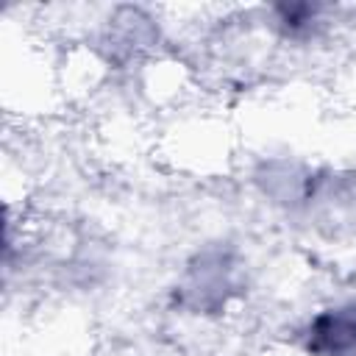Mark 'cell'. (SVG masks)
I'll use <instances>...</instances> for the list:
<instances>
[{"mask_svg":"<svg viewBox=\"0 0 356 356\" xmlns=\"http://www.w3.org/2000/svg\"><path fill=\"white\" fill-rule=\"evenodd\" d=\"M309 350L317 356L356 353V309H337L320 314L309 328Z\"/></svg>","mask_w":356,"mask_h":356,"instance_id":"6da1fadb","label":"cell"}]
</instances>
